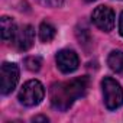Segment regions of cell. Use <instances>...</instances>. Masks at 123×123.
I'll list each match as a JSON object with an SVG mask.
<instances>
[{
    "mask_svg": "<svg viewBox=\"0 0 123 123\" xmlns=\"http://www.w3.org/2000/svg\"><path fill=\"white\" fill-rule=\"evenodd\" d=\"M88 77H77L70 81L55 83L49 88L51 106L58 111H67L75 100L83 97L88 90Z\"/></svg>",
    "mask_w": 123,
    "mask_h": 123,
    "instance_id": "6da1fadb",
    "label": "cell"
},
{
    "mask_svg": "<svg viewBox=\"0 0 123 123\" xmlns=\"http://www.w3.org/2000/svg\"><path fill=\"white\" fill-rule=\"evenodd\" d=\"M104 104L109 110H116L123 106V88L111 77H104L101 81Z\"/></svg>",
    "mask_w": 123,
    "mask_h": 123,
    "instance_id": "7a4b0ae2",
    "label": "cell"
},
{
    "mask_svg": "<svg viewBox=\"0 0 123 123\" xmlns=\"http://www.w3.org/2000/svg\"><path fill=\"white\" fill-rule=\"evenodd\" d=\"M45 97V88L41 81L31 80L25 83L19 91V101L26 107L38 106Z\"/></svg>",
    "mask_w": 123,
    "mask_h": 123,
    "instance_id": "3957f363",
    "label": "cell"
},
{
    "mask_svg": "<svg viewBox=\"0 0 123 123\" xmlns=\"http://www.w3.org/2000/svg\"><path fill=\"white\" fill-rule=\"evenodd\" d=\"M114 12L111 7L106 6V5H101V6H97L93 13H91V22L103 32H110L113 31L114 28Z\"/></svg>",
    "mask_w": 123,
    "mask_h": 123,
    "instance_id": "277c9868",
    "label": "cell"
},
{
    "mask_svg": "<svg viewBox=\"0 0 123 123\" xmlns=\"http://www.w3.org/2000/svg\"><path fill=\"white\" fill-rule=\"evenodd\" d=\"M19 81V67L13 62H5L2 65V86L0 91L3 96L12 93Z\"/></svg>",
    "mask_w": 123,
    "mask_h": 123,
    "instance_id": "5b68a950",
    "label": "cell"
},
{
    "mask_svg": "<svg viewBox=\"0 0 123 123\" xmlns=\"http://www.w3.org/2000/svg\"><path fill=\"white\" fill-rule=\"evenodd\" d=\"M55 61H56V67L59 68V71L64 74L74 73L80 65L78 55L73 49H61L56 54Z\"/></svg>",
    "mask_w": 123,
    "mask_h": 123,
    "instance_id": "8992f818",
    "label": "cell"
},
{
    "mask_svg": "<svg viewBox=\"0 0 123 123\" xmlns=\"http://www.w3.org/2000/svg\"><path fill=\"white\" fill-rule=\"evenodd\" d=\"M35 42V31L31 25H23L18 28L13 43L19 51H28Z\"/></svg>",
    "mask_w": 123,
    "mask_h": 123,
    "instance_id": "52a82bcc",
    "label": "cell"
},
{
    "mask_svg": "<svg viewBox=\"0 0 123 123\" xmlns=\"http://www.w3.org/2000/svg\"><path fill=\"white\" fill-rule=\"evenodd\" d=\"M0 26H2V39L3 42H13L15 35L18 32V26L15 20L9 16H3L0 20Z\"/></svg>",
    "mask_w": 123,
    "mask_h": 123,
    "instance_id": "ba28073f",
    "label": "cell"
},
{
    "mask_svg": "<svg viewBox=\"0 0 123 123\" xmlns=\"http://www.w3.org/2000/svg\"><path fill=\"white\" fill-rule=\"evenodd\" d=\"M107 65L114 73L123 75V51H111L107 56Z\"/></svg>",
    "mask_w": 123,
    "mask_h": 123,
    "instance_id": "9c48e42d",
    "label": "cell"
},
{
    "mask_svg": "<svg viewBox=\"0 0 123 123\" xmlns=\"http://www.w3.org/2000/svg\"><path fill=\"white\" fill-rule=\"evenodd\" d=\"M56 35V29L52 23L49 22H42L41 26H39V39L45 43L51 42Z\"/></svg>",
    "mask_w": 123,
    "mask_h": 123,
    "instance_id": "30bf717a",
    "label": "cell"
},
{
    "mask_svg": "<svg viewBox=\"0 0 123 123\" xmlns=\"http://www.w3.org/2000/svg\"><path fill=\"white\" fill-rule=\"evenodd\" d=\"M41 65H42V59L41 56H28L25 58V67L29 70V71H39L41 70Z\"/></svg>",
    "mask_w": 123,
    "mask_h": 123,
    "instance_id": "8fae6325",
    "label": "cell"
},
{
    "mask_svg": "<svg viewBox=\"0 0 123 123\" xmlns=\"http://www.w3.org/2000/svg\"><path fill=\"white\" fill-rule=\"evenodd\" d=\"M38 2L45 7H52L54 9V7H61L62 6L64 0H38Z\"/></svg>",
    "mask_w": 123,
    "mask_h": 123,
    "instance_id": "7c38bea8",
    "label": "cell"
},
{
    "mask_svg": "<svg viewBox=\"0 0 123 123\" xmlns=\"http://www.w3.org/2000/svg\"><path fill=\"white\" fill-rule=\"evenodd\" d=\"M119 32L123 36V12L120 13V19H119Z\"/></svg>",
    "mask_w": 123,
    "mask_h": 123,
    "instance_id": "4fadbf2b",
    "label": "cell"
},
{
    "mask_svg": "<svg viewBox=\"0 0 123 123\" xmlns=\"http://www.w3.org/2000/svg\"><path fill=\"white\" fill-rule=\"evenodd\" d=\"M32 120H33V122H48L49 119H48L46 116H36V117H33Z\"/></svg>",
    "mask_w": 123,
    "mask_h": 123,
    "instance_id": "5bb4252c",
    "label": "cell"
},
{
    "mask_svg": "<svg viewBox=\"0 0 123 123\" xmlns=\"http://www.w3.org/2000/svg\"><path fill=\"white\" fill-rule=\"evenodd\" d=\"M86 2H88V3H91V2H94V0H86Z\"/></svg>",
    "mask_w": 123,
    "mask_h": 123,
    "instance_id": "9a60e30c",
    "label": "cell"
}]
</instances>
